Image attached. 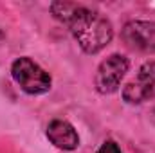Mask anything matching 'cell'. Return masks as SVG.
I'll return each instance as SVG.
<instances>
[{
	"instance_id": "6da1fadb",
	"label": "cell",
	"mask_w": 155,
	"mask_h": 153,
	"mask_svg": "<svg viewBox=\"0 0 155 153\" xmlns=\"http://www.w3.org/2000/svg\"><path fill=\"white\" fill-rule=\"evenodd\" d=\"M51 15L63 24L85 54H97L114 40L112 22L97 9L76 2H52Z\"/></svg>"
},
{
	"instance_id": "7a4b0ae2",
	"label": "cell",
	"mask_w": 155,
	"mask_h": 153,
	"mask_svg": "<svg viewBox=\"0 0 155 153\" xmlns=\"http://www.w3.org/2000/svg\"><path fill=\"white\" fill-rule=\"evenodd\" d=\"M11 77L29 96H41V94L49 92L52 86L51 74L45 69H41L29 56H22V58H16L13 61Z\"/></svg>"
},
{
	"instance_id": "3957f363",
	"label": "cell",
	"mask_w": 155,
	"mask_h": 153,
	"mask_svg": "<svg viewBox=\"0 0 155 153\" xmlns=\"http://www.w3.org/2000/svg\"><path fill=\"white\" fill-rule=\"evenodd\" d=\"M130 69V60L119 52H114L107 56L96 69L94 74V86L99 94L110 96L119 90L121 81L124 79L126 72Z\"/></svg>"
},
{
	"instance_id": "277c9868",
	"label": "cell",
	"mask_w": 155,
	"mask_h": 153,
	"mask_svg": "<svg viewBox=\"0 0 155 153\" xmlns=\"http://www.w3.org/2000/svg\"><path fill=\"white\" fill-rule=\"evenodd\" d=\"M123 101L128 105H143L155 99V61H146L139 67L134 79L121 90Z\"/></svg>"
},
{
	"instance_id": "5b68a950",
	"label": "cell",
	"mask_w": 155,
	"mask_h": 153,
	"mask_svg": "<svg viewBox=\"0 0 155 153\" xmlns=\"http://www.w3.org/2000/svg\"><path fill=\"white\" fill-rule=\"evenodd\" d=\"M121 38L126 43V47L137 52L155 54V22L130 20L121 31Z\"/></svg>"
},
{
	"instance_id": "8992f818",
	"label": "cell",
	"mask_w": 155,
	"mask_h": 153,
	"mask_svg": "<svg viewBox=\"0 0 155 153\" xmlns=\"http://www.w3.org/2000/svg\"><path fill=\"white\" fill-rule=\"evenodd\" d=\"M45 135L52 146L63 151H74L79 146V135H78L76 128L65 119H52L47 124Z\"/></svg>"
},
{
	"instance_id": "52a82bcc",
	"label": "cell",
	"mask_w": 155,
	"mask_h": 153,
	"mask_svg": "<svg viewBox=\"0 0 155 153\" xmlns=\"http://www.w3.org/2000/svg\"><path fill=\"white\" fill-rule=\"evenodd\" d=\"M96 153H123V151H121V146L117 144L114 139H107V141L97 148Z\"/></svg>"
},
{
	"instance_id": "ba28073f",
	"label": "cell",
	"mask_w": 155,
	"mask_h": 153,
	"mask_svg": "<svg viewBox=\"0 0 155 153\" xmlns=\"http://www.w3.org/2000/svg\"><path fill=\"white\" fill-rule=\"evenodd\" d=\"M150 121H152V124L155 126V105L150 108Z\"/></svg>"
},
{
	"instance_id": "9c48e42d",
	"label": "cell",
	"mask_w": 155,
	"mask_h": 153,
	"mask_svg": "<svg viewBox=\"0 0 155 153\" xmlns=\"http://www.w3.org/2000/svg\"><path fill=\"white\" fill-rule=\"evenodd\" d=\"M4 40H5V33H4V29L0 27V43H2Z\"/></svg>"
}]
</instances>
